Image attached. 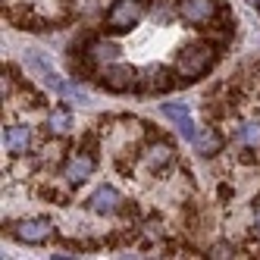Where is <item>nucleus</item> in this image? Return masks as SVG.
<instances>
[{
	"mask_svg": "<svg viewBox=\"0 0 260 260\" xmlns=\"http://www.w3.org/2000/svg\"><path fill=\"white\" fill-rule=\"evenodd\" d=\"M210 60H213V50H210L207 44H188V47L182 50L176 69H179L182 79H198L201 72H207Z\"/></svg>",
	"mask_w": 260,
	"mask_h": 260,
	"instance_id": "nucleus-1",
	"label": "nucleus"
},
{
	"mask_svg": "<svg viewBox=\"0 0 260 260\" xmlns=\"http://www.w3.org/2000/svg\"><path fill=\"white\" fill-rule=\"evenodd\" d=\"M141 16H144L141 0H116V4L110 7V13H107V25L113 31H132Z\"/></svg>",
	"mask_w": 260,
	"mask_h": 260,
	"instance_id": "nucleus-2",
	"label": "nucleus"
},
{
	"mask_svg": "<svg viewBox=\"0 0 260 260\" xmlns=\"http://www.w3.org/2000/svg\"><path fill=\"white\" fill-rule=\"evenodd\" d=\"M53 235V222L50 219H22L13 226V238L25 241V245H41Z\"/></svg>",
	"mask_w": 260,
	"mask_h": 260,
	"instance_id": "nucleus-3",
	"label": "nucleus"
},
{
	"mask_svg": "<svg viewBox=\"0 0 260 260\" xmlns=\"http://www.w3.org/2000/svg\"><path fill=\"white\" fill-rule=\"evenodd\" d=\"M85 204H88V210H91V213H98V216H110V213H116V210H119L122 194L113 188V185H101V188L91 194Z\"/></svg>",
	"mask_w": 260,
	"mask_h": 260,
	"instance_id": "nucleus-4",
	"label": "nucleus"
},
{
	"mask_svg": "<svg viewBox=\"0 0 260 260\" xmlns=\"http://www.w3.org/2000/svg\"><path fill=\"white\" fill-rule=\"evenodd\" d=\"M213 13H216V4H213V0H179V16H182L185 22H191V25L210 22Z\"/></svg>",
	"mask_w": 260,
	"mask_h": 260,
	"instance_id": "nucleus-5",
	"label": "nucleus"
},
{
	"mask_svg": "<svg viewBox=\"0 0 260 260\" xmlns=\"http://www.w3.org/2000/svg\"><path fill=\"white\" fill-rule=\"evenodd\" d=\"M101 85L110 88V91H128V88L135 85V69H132V66H113V63H104Z\"/></svg>",
	"mask_w": 260,
	"mask_h": 260,
	"instance_id": "nucleus-6",
	"label": "nucleus"
},
{
	"mask_svg": "<svg viewBox=\"0 0 260 260\" xmlns=\"http://www.w3.org/2000/svg\"><path fill=\"white\" fill-rule=\"evenodd\" d=\"M25 66L35 72V76H38L47 88H53V91H60V94H66V91H69V85L57 76V72H53V66L44 60V57H38V53H28V57H25Z\"/></svg>",
	"mask_w": 260,
	"mask_h": 260,
	"instance_id": "nucleus-7",
	"label": "nucleus"
},
{
	"mask_svg": "<svg viewBox=\"0 0 260 260\" xmlns=\"http://www.w3.org/2000/svg\"><path fill=\"white\" fill-rule=\"evenodd\" d=\"M163 116L170 119L179 132L188 138V141H194V135H198V125H194V119H191V110L185 107V104H163Z\"/></svg>",
	"mask_w": 260,
	"mask_h": 260,
	"instance_id": "nucleus-8",
	"label": "nucleus"
},
{
	"mask_svg": "<svg viewBox=\"0 0 260 260\" xmlns=\"http://www.w3.org/2000/svg\"><path fill=\"white\" fill-rule=\"evenodd\" d=\"M91 173H94V157H88V154H76V157H69V163L63 166V179H66L69 185L85 182Z\"/></svg>",
	"mask_w": 260,
	"mask_h": 260,
	"instance_id": "nucleus-9",
	"label": "nucleus"
},
{
	"mask_svg": "<svg viewBox=\"0 0 260 260\" xmlns=\"http://www.w3.org/2000/svg\"><path fill=\"white\" fill-rule=\"evenodd\" d=\"M4 147H7V154H25L31 147V128H25V125L4 128Z\"/></svg>",
	"mask_w": 260,
	"mask_h": 260,
	"instance_id": "nucleus-10",
	"label": "nucleus"
},
{
	"mask_svg": "<svg viewBox=\"0 0 260 260\" xmlns=\"http://www.w3.org/2000/svg\"><path fill=\"white\" fill-rule=\"evenodd\" d=\"M88 57L94 60V63H113L119 57V47L113 41H107V38H98V41L88 44Z\"/></svg>",
	"mask_w": 260,
	"mask_h": 260,
	"instance_id": "nucleus-11",
	"label": "nucleus"
},
{
	"mask_svg": "<svg viewBox=\"0 0 260 260\" xmlns=\"http://www.w3.org/2000/svg\"><path fill=\"white\" fill-rule=\"evenodd\" d=\"M194 147H198V154H204V157H210V154H216L219 147H222V138L213 132V128H201V132L194 135V141H191Z\"/></svg>",
	"mask_w": 260,
	"mask_h": 260,
	"instance_id": "nucleus-12",
	"label": "nucleus"
},
{
	"mask_svg": "<svg viewBox=\"0 0 260 260\" xmlns=\"http://www.w3.org/2000/svg\"><path fill=\"white\" fill-rule=\"evenodd\" d=\"M69 128H72V113H69L66 107H57V110L47 116V132H50V135H66Z\"/></svg>",
	"mask_w": 260,
	"mask_h": 260,
	"instance_id": "nucleus-13",
	"label": "nucleus"
},
{
	"mask_svg": "<svg viewBox=\"0 0 260 260\" xmlns=\"http://www.w3.org/2000/svg\"><path fill=\"white\" fill-rule=\"evenodd\" d=\"M235 138L245 144V147H260V122H257V119L241 122V125L235 128Z\"/></svg>",
	"mask_w": 260,
	"mask_h": 260,
	"instance_id": "nucleus-14",
	"label": "nucleus"
},
{
	"mask_svg": "<svg viewBox=\"0 0 260 260\" xmlns=\"http://www.w3.org/2000/svg\"><path fill=\"white\" fill-rule=\"evenodd\" d=\"M170 160H173L170 144H151L147 147V166H151V170H160V166H166Z\"/></svg>",
	"mask_w": 260,
	"mask_h": 260,
	"instance_id": "nucleus-15",
	"label": "nucleus"
},
{
	"mask_svg": "<svg viewBox=\"0 0 260 260\" xmlns=\"http://www.w3.org/2000/svg\"><path fill=\"white\" fill-rule=\"evenodd\" d=\"M232 254H235V248L226 245V241H219V245L210 248V257H213V260H226V257H232Z\"/></svg>",
	"mask_w": 260,
	"mask_h": 260,
	"instance_id": "nucleus-16",
	"label": "nucleus"
},
{
	"mask_svg": "<svg viewBox=\"0 0 260 260\" xmlns=\"http://www.w3.org/2000/svg\"><path fill=\"white\" fill-rule=\"evenodd\" d=\"M63 154V144H47L44 147V160H57Z\"/></svg>",
	"mask_w": 260,
	"mask_h": 260,
	"instance_id": "nucleus-17",
	"label": "nucleus"
},
{
	"mask_svg": "<svg viewBox=\"0 0 260 260\" xmlns=\"http://www.w3.org/2000/svg\"><path fill=\"white\" fill-rule=\"evenodd\" d=\"M254 229H257V232H260V210H257V213H254Z\"/></svg>",
	"mask_w": 260,
	"mask_h": 260,
	"instance_id": "nucleus-18",
	"label": "nucleus"
},
{
	"mask_svg": "<svg viewBox=\"0 0 260 260\" xmlns=\"http://www.w3.org/2000/svg\"><path fill=\"white\" fill-rule=\"evenodd\" d=\"M251 4H254V7H260V0H251Z\"/></svg>",
	"mask_w": 260,
	"mask_h": 260,
	"instance_id": "nucleus-19",
	"label": "nucleus"
}]
</instances>
